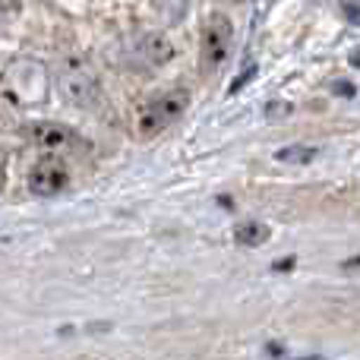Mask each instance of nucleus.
Segmentation results:
<instances>
[{
	"instance_id": "obj_1",
	"label": "nucleus",
	"mask_w": 360,
	"mask_h": 360,
	"mask_svg": "<svg viewBox=\"0 0 360 360\" xmlns=\"http://www.w3.org/2000/svg\"><path fill=\"white\" fill-rule=\"evenodd\" d=\"M57 86H60V95L76 108H86L95 101L98 95V79L95 73L79 60V57H63L60 67H57Z\"/></svg>"
},
{
	"instance_id": "obj_2",
	"label": "nucleus",
	"mask_w": 360,
	"mask_h": 360,
	"mask_svg": "<svg viewBox=\"0 0 360 360\" xmlns=\"http://www.w3.org/2000/svg\"><path fill=\"white\" fill-rule=\"evenodd\" d=\"M234 48V25L228 16L215 13L205 19L202 25V38H199V54H202V67L205 70H218L224 60L231 57Z\"/></svg>"
},
{
	"instance_id": "obj_3",
	"label": "nucleus",
	"mask_w": 360,
	"mask_h": 360,
	"mask_svg": "<svg viewBox=\"0 0 360 360\" xmlns=\"http://www.w3.org/2000/svg\"><path fill=\"white\" fill-rule=\"evenodd\" d=\"M186 105H190V95L186 92H168V95L152 98L149 105L139 108V133H143L146 139L158 136L165 127H171L180 114L186 111Z\"/></svg>"
},
{
	"instance_id": "obj_4",
	"label": "nucleus",
	"mask_w": 360,
	"mask_h": 360,
	"mask_svg": "<svg viewBox=\"0 0 360 360\" xmlns=\"http://www.w3.org/2000/svg\"><path fill=\"white\" fill-rule=\"evenodd\" d=\"M70 186V171L60 158H41L29 171V190L35 196H57Z\"/></svg>"
},
{
	"instance_id": "obj_5",
	"label": "nucleus",
	"mask_w": 360,
	"mask_h": 360,
	"mask_svg": "<svg viewBox=\"0 0 360 360\" xmlns=\"http://www.w3.org/2000/svg\"><path fill=\"white\" fill-rule=\"evenodd\" d=\"M29 133H32V143L41 146V149H51V152H63V149H73V146H79V136H76V130H70V127H63V124H54V120L32 124Z\"/></svg>"
},
{
	"instance_id": "obj_6",
	"label": "nucleus",
	"mask_w": 360,
	"mask_h": 360,
	"mask_svg": "<svg viewBox=\"0 0 360 360\" xmlns=\"http://www.w3.org/2000/svg\"><path fill=\"white\" fill-rule=\"evenodd\" d=\"M143 54H146V60H152L155 67H165V63L174 57V44H171L168 35H158V32H152V35L143 38Z\"/></svg>"
},
{
	"instance_id": "obj_7",
	"label": "nucleus",
	"mask_w": 360,
	"mask_h": 360,
	"mask_svg": "<svg viewBox=\"0 0 360 360\" xmlns=\"http://www.w3.org/2000/svg\"><path fill=\"white\" fill-rule=\"evenodd\" d=\"M234 240L243 247H262L269 240V228L262 221H240L234 228Z\"/></svg>"
},
{
	"instance_id": "obj_8",
	"label": "nucleus",
	"mask_w": 360,
	"mask_h": 360,
	"mask_svg": "<svg viewBox=\"0 0 360 360\" xmlns=\"http://www.w3.org/2000/svg\"><path fill=\"white\" fill-rule=\"evenodd\" d=\"M275 158L285 165H307L316 158V149H313V146H288V149L275 152Z\"/></svg>"
},
{
	"instance_id": "obj_9",
	"label": "nucleus",
	"mask_w": 360,
	"mask_h": 360,
	"mask_svg": "<svg viewBox=\"0 0 360 360\" xmlns=\"http://www.w3.org/2000/svg\"><path fill=\"white\" fill-rule=\"evenodd\" d=\"M345 19L360 29V4H348V6H345Z\"/></svg>"
},
{
	"instance_id": "obj_10",
	"label": "nucleus",
	"mask_w": 360,
	"mask_h": 360,
	"mask_svg": "<svg viewBox=\"0 0 360 360\" xmlns=\"http://www.w3.org/2000/svg\"><path fill=\"white\" fill-rule=\"evenodd\" d=\"M335 92H338V95H354V82H348V79L342 82V79H338V82H335Z\"/></svg>"
},
{
	"instance_id": "obj_11",
	"label": "nucleus",
	"mask_w": 360,
	"mask_h": 360,
	"mask_svg": "<svg viewBox=\"0 0 360 360\" xmlns=\"http://www.w3.org/2000/svg\"><path fill=\"white\" fill-rule=\"evenodd\" d=\"M275 269H278V272H288V269H294V259H278Z\"/></svg>"
},
{
	"instance_id": "obj_12",
	"label": "nucleus",
	"mask_w": 360,
	"mask_h": 360,
	"mask_svg": "<svg viewBox=\"0 0 360 360\" xmlns=\"http://www.w3.org/2000/svg\"><path fill=\"white\" fill-rule=\"evenodd\" d=\"M351 63H354V67H360V48L351 51Z\"/></svg>"
}]
</instances>
